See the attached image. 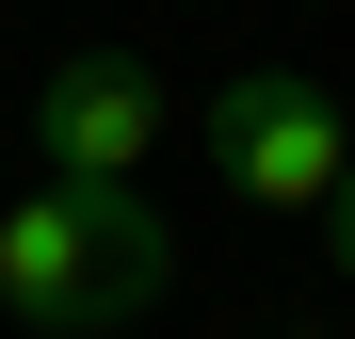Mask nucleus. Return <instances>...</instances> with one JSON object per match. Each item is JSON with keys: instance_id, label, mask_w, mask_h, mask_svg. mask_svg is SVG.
<instances>
[{"instance_id": "f03ea898", "label": "nucleus", "mask_w": 355, "mask_h": 339, "mask_svg": "<svg viewBox=\"0 0 355 339\" xmlns=\"http://www.w3.org/2000/svg\"><path fill=\"white\" fill-rule=\"evenodd\" d=\"M210 162H226V194H259V210H323L355 178V130L291 81V65H243L210 97Z\"/></svg>"}, {"instance_id": "20e7f679", "label": "nucleus", "mask_w": 355, "mask_h": 339, "mask_svg": "<svg viewBox=\"0 0 355 339\" xmlns=\"http://www.w3.org/2000/svg\"><path fill=\"white\" fill-rule=\"evenodd\" d=\"M323 243H339V275H355V178H339V194H323Z\"/></svg>"}, {"instance_id": "f257e3e1", "label": "nucleus", "mask_w": 355, "mask_h": 339, "mask_svg": "<svg viewBox=\"0 0 355 339\" xmlns=\"http://www.w3.org/2000/svg\"><path fill=\"white\" fill-rule=\"evenodd\" d=\"M162 275H178V243H162V210H146L130 178H33L17 210H0V307L49 323V339L146 323Z\"/></svg>"}, {"instance_id": "7ed1b4c3", "label": "nucleus", "mask_w": 355, "mask_h": 339, "mask_svg": "<svg viewBox=\"0 0 355 339\" xmlns=\"http://www.w3.org/2000/svg\"><path fill=\"white\" fill-rule=\"evenodd\" d=\"M162 81L130 65V49H81V65H49L33 81V146H49V178H146L162 162Z\"/></svg>"}, {"instance_id": "39448f33", "label": "nucleus", "mask_w": 355, "mask_h": 339, "mask_svg": "<svg viewBox=\"0 0 355 339\" xmlns=\"http://www.w3.org/2000/svg\"><path fill=\"white\" fill-rule=\"evenodd\" d=\"M291 339H339V323H291Z\"/></svg>"}]
</instances>
